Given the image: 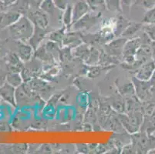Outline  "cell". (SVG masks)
Segmentation results:
<instances>
[{
    "instance_id": "6da1fadb",
    "label": "cell",
    "mask_w": 155,
    "mask_h": 154,
    "mask_svg": "<svg viewBox=\"0 0 155 154\" xmlns=\"http://www.w3.org/2000/svg\"><path fill=\"white\" fill-rule=\"evenodd\" d=\"M34 31V25L27 16L22 15L18 21L8 27L9 36L18 42H28Z\"/></svg>"
},
{
    "instance_id": "d6986e66",
    "label": "cell",
    "mask_w": 155,
    "mask_h": 154,
    "mask_svg": "<svg viewBox=\"0 0 155 154\" xmlns=\"http://www.w3.org/2000/svg\"><path fill=\"white\" fill-rule=\"evenodd\" d=\"M67 27L63 26V28H60L59 29L50 32V35H49V40L56 42V43L60 45L62 47L63 46V39H64L65 34L67 32Z\"/></svg>"
},
{
    "instance_id": "d4e9b609",
    "label": "cell",
    "mask_w": 155,
    "mask_h": 154,
    "mask_svg": "<svg viewBox=\"0 0 155 154\" xmlns=\"http://www.w3.org/2000/svg\"><path fill=\"white\" fill-rule=\"evenodd\" d=\"M118 91H119V94H120L122 97H129L136 95L133 82H128V83L122 85L121 87H119Z\"/></svg>"
},
{
    "instance_id": "f1b7e54d",
    "label": "cell",
    "mask_w": 155,
    "mask_h": 154,
    "mask_svg": "<svg viewBox=\"0 0 155 154\" xmlns=\"http://www.w3.org/2000/svg\"><path fill=\"white\" fill-rule=\"evenodd\" d=\"M142 22L146 25L155 24V6L151 9L147 10V12L145 13L144 16H143Z\"/></svg>"
},
{
    "instance_id": "e575fe53",
    "label": "cell",
    "mask_w": 155,
    "mask_h": 154,
    "mask_svg": "<svg viewBox=\"0 0 155 154\" xmlns=\"http://www.w3.org/2000/svg\"><path fill=\"white\" fill-rule=\"evenodd\" d=\"M31 8H39L44 0H28Z\"/></svg>"
},
{
    "instance_id": "4dcf8cb0",
    "label": "cell",
    "mask_w": 155,
    "mask_h": 154,
    "mask_svg": "<svg viewBox=\"0 0 155 154\" xmlns=\"http://www.w3.org/2000/svg\"><path fill=\"white\" fill-rule=\"evenodd\" d=\"M86 2L92 10H97V8L102 5L105 6L104 0H86Z\"/></svg>"
},
{
    "instance_id": "8fae6325",
    "label": "cell",
    "mask_w": 155,
    "mask_h": 154,
    "mask_svg": "<svg viewBox=\"0 0 155 154\" xmlns=\"http://www.w3.org/2000/svg\"><path fill=\"white\" fill-rule=\"evenodd\" d=\"M152 56L153 50L151 46L149 44H142L135 53V60L142 65L152 60Z\"/></svg>"
},
{
    "instance_id": "7bdbcfd3",
    "label": "cell",
    "mask_w": 155,
    "mask_h": 154,
    "mask_svg": "<svg viewBox=\"0 0 155 154\" xmlns=\"http://www.w3.org/2000/svg\"><path fill=\"white\" fill-rule=\"evenodd\" d=\"M153 136H155V132H154V133H153Z\"/></svg>"
},
{
    "instance_id": "277c9868",
    "label": "cell",
    "mask_w": 155,
    "mask_h": 154,
    "mask_svg": "<svg viewBox=\"0 0 155 154\" xmlns=\"http://www.w3.org/2000/svg\"><path fill=\"white\" fill-rule=\"evenodd\" d=\"M135 89V94L140 101L147 102L152 100L151 90L152 87L149 81H141L135 77L132 79Z\"/></svg>"
},
{
    "instance_id": "f35d334b",
    "label": "cell",
    "mask_w": 155,
    "mask_h": 154,
    "mask_svg": "<svg viewBox=\"0 0 155 154\" xmlns=\"http://www.w3.org/2000/svg\"><path fill=\"white\" fill-rule=\"evenodd\" d=\"M2 70H0V87H2V85H4L6 82V75L4 74Z\"/></svg>"
},
{
    "instance_id": "7402d4cb",
    "label": "cell",
    "mask_w": 155,
    "mask_h": 154,
    "mask_svg": "<svg viewBox=\"0 0 155 154\" xmlns=\"http://www.w3.org/2000/svg\"><path fill=\"white\" fill-rule=\"evenodd\" d=\"M100 56H101V51H99L94 46L91 47V52L89 54L87 61L85 62V64L87 66H96L99 64Z\"/></svg>"
},
{
    "instance_id": "ffe728a7",
    "label": "cell",
    "mask_w": 155,
    "mask_h": 154,
    "mask_svg": "<svg viewBox=\"0 0 155 154\" xmlns=\"http://www.w3.org/2000/svg\"><path fill=\"white\" fill-rule=\"evenodd\" d=\"M142 28L141 23H137V22H130L127 27L126 28L124 32L122 33L121 36L124 37L126 39H131L134 38V36L137 32H139L140 29Z\"/></svg>"
},
{
    "instance_id": "1f68e13d",
    "label": "cell",
    "mask_w": 155,
    "mask_h": 154,
    "mask_svg": "<svg viewBox=\"0 0 155 154\" xmlns=\"http://www.w3.org/2000/svg\"><path fill=\"white\" fill-rule=\"evenodd\" d=\"M55 5L59 10L64 11L68 5L67 0H53Z\"/></svg>"
},
{
    "instance_id": "4fadbf2b",
    "label": "cell",
    "mask_w": 155,
    "mask_h": 154,
    "mask_svg": "<svg viewBox=\"0 0 155 154\" xmlns=\"http://www.w3.org/2000/svg\"><path fill=\"white\" fill-rule=\"evenodd\" d=\"M0 97H2L5 101L8 102L12 106H16L15 100V88L9 83H5L0 87Z\"/></svg>"
},
{
    "instance_id": "83f0119b",
    "label": "cell",
    "mask_w": 155,
    "mask_h": 154,
    "mask_svg": "<svg viewBox=\"0 0 155 154\" xmlns=\"http://www.w3.org/2000/svg\"><path fill=\"white\" fill-rule=\"evenodd\" d=\"M105 66L96 65V66H89V70H87V75L89 78L95 79L99 76L103 69H105Z\"/></svg>"
},
{
    "instance_id": "44dd1931",
    "label": "cell",
    "mask_w": 155,
    "mask_h": 154,
    "mask_svg": "<svg viewBox=\"0 0 155 154\" xmlns=\"http://www.w3.org/2000/svg\"><path fill=\"white\" fill-rule=\"evenodd\" d=\"M6 83L15 88H17L23 83V80L20 73L9 72L6 75Z\"/></svg>"
},
{
    "instance_id": "f546056e",
    "label": "cell",
    "mask_w": 155,
    "mask_h": 154,
    "mask_svg": "<svg viewBox=\"0 0 155 154\" xmlns=\"http://www.w3.org/2000/svg\"><path fill=\"white\" fill-rule=\"evenodd\" d=\"M144 32L150 40L155 42V24L147 25L144 27Z\"/></svg>"
},
{
    "instance_id": "52a82bcc",
    "label": "cell",
    "mask_w": 155,
    "mask_h": 154,
    "mask_svg": "<svg viewBox=\"0 0 155 154\" xmlns=\"http://www.w3.org/2000/svg\"><path fill=\"white\" fill-rule=\"evenodd\" d=\"M155 70V64L153 60L143 63L134 71V77L141 81H149Z\"/></svg>"
},
{
    "instance_id": "5bb4252c",
    "label": "cell",
    "mask_w": 155,
    "mask_h": 154,
    "mask_svg": "<svg viewBox=\"0 0 155 154\" xmlns=\"http://www.w3.org/2000/svg\"><path fill=\"white\" fill-rule=\"evenodd\" d=\"M35 50L28 42H19L18 45V56L23 63H27L34 56Z\"/></svg>"
},
{
    "instance_id": "d590c367",
    "label": "cell",
    "mask_w": 155,
    "mask_h": 154,
    "mask_svg": "<svg viewBox=\"0 0 155 154\" xmlns=\"http://www.w3.org/2000/svg\"><path fill=\"white\" fill-rule=\"evenodd\" d=\"M77 151L82 153H87L89 151V146L86 144H77Z\"/></svg>"
},
{
    "instance_id": "836d02e7",
    "label": "cell",
    "mask_w": 155,
    "mask_h": 154,
    "mask_svg": "<svg viewBox=\"0 0 155 154\" xmlns=\"http://www.w3.org/2000/svg\"><path fill=\"white\" fill-rule=\"evenodd\" d=\"M132 0H120V5L122 11L127 10L129 11L130 5H131Z\"/></svg>"
},
{
    "instance_id": "5b68a950",
    "label": "cell",
    "mask_w": 155,
    "mask_h": 154,
    "mask_svg": "<svg viewBox=\"0 0 155 154\" xmlns=\"http://www.w3.org/2000/svg\"><path fill=\"white\" fill-rule=\"evenodd\" d=\"M127 39L124 37H119L117 39H112L110 42L105 44L104 51L110 56L116 59H122L124 46Z\"/></svg>"
},
{
    "instance_id": "3957f363",
    "label": "cell",
    "mask_w": 155,
    "mask_h": 154,
    "mask_svg": "<svg viewBox=\"0 0 155 154\" xmlns=\"http://www.w3.org/2000/svg\"><path fill=\"white\" fill-rule=\"evenodd\" d=\"M142 45V40L139 37H134L127 39L124 46L121 66L124 68L133 64L135 62V53Z\"/></svg>"
},
{
    "instance_id": "7c38bea8",
    "label": "cell",
    "mask_w": 155,
    "mask_h": 154,
    "mask_svg": "<svg viewBox=\"0 0 155 154\" xmlns=\"http://www.w3.org/2000/svg\"><path fill=\"white\" fill-rule=\"evenodd\" d=\"M22 16L20 13L14 11L8 10L6 12H3L0 14V27L8 28L12 24L15 23L16 21L20 19Z\"/></svg>"
},
{
    "instance_id": "30bf717a",
    "label": "cell",
    "mask_w": 155,
    "mask_h": 154,
    "mask_svg": "<svg viewBox=\"0 0 155 154\" xmlns=\"http://www.w3.org/2000/svg\"><path fill=\"white\" fill-rule=\"evenodd\" d=\"M90 6L86 0H79L73 7V23L80 20L81 18L88 14Z\"/></svg>"
},
{
    "instance_id": "2e32d148",
    "label": "cell",
    "mask_w": 155,
    "mask_h": 154,
    "mask_svg": "<svg viewBox=\"0 0 155 154\" xmlns=\"http://www.w3.org/2000/svg\"><path fill=\"white\" fill-rule=\"evenodd\" d=\"M34 56L36 59H39V60H41V61L44 62V63H49V65L54 63L55 61V57L46 49L45 44L40 45L35 50Z\"/></svg>"
},
{
    "instance_id": "ba28073f",
    "label": "cell",
    "mask_w": 155,
    "mask_h": 154,
    "mask_svg": "<svg viewBox=\"0 0 155 154\" xmlns=\"http://www.w3.org/2000/svg\"><path fill=\"white\" fill-rule=\"evenodd\" d=\"M83 43V36L78 31H70L66 32L63 41V46L74 49Z\"/></svg>"
},
{
    "instance_id": "b9f144b4",
    "label": "cell",
    "mask_w": 155,
    "mask_h": 154,
    "mask_svg": "<svg viewBox=\"0 0 155 154\" xmlns=\"http://www.w3.org/2000/svg\"><path fill=\"white\" fill-rule=\"evenodd\" d=\"M151 116H152V117H155V107H154V110H153V113H152Z\"/></svg>"
},
{
    "instance_id": "cb8c5ba5",
    "label": "cell",
    "mask_w": 155,
    "mask_h": 154,
    "mask_svg": "<svg viewBox=\"0 0 155 154\" xmlns=\"http://www.w3.org/2000/svg\"><path fill=\"white\" fill-rule=\"evenodd\" d=\"M63 12L62 22L63 23V26L68 29L73 24V7L70 5H68L66 9Z\"/></svg>"
},
{
    "instance_id": "ac0fdd59",
    "label": "cell",
    "mask_w": 155,
    "mask_h": 154,
    "mask_svg": "<svg viewBox=\"0 0 155 154\" xmlns=\"http://www.w3.org/2000/svg\"><path fill=\"white\" fill-rule=\"evenodd\" d=\"M131 22H130L128 19L123 16H119L117 19L115 20V23H114V35L116 36H121L124 31L126 29L129 24Z\"/></svg>"
},
{
    "instance_id": "ab89813d",
    "label": "cell",
    "mask_w": 155,
    "mask_h": 154,
    "mask_svg": "<svg viewBox=\"0 0 155 154\" xmlns=\"http://www.w3.org/2000/svg\"><path fill=\"white\" fill-rule=\"evenodd\" d=\"M149 82H150V85H151V87H154L155 88V70H154V72H153V75H152L150 80H149Z\"/></svg>"
},
{
    "instance_id": "484cf974",
    "label": "cell",
    "mask_w": 155,
    "mask_h": 154,
    "mask_svg": "<svg viewBox=\"0 0 155 154\" xmlns=\"http://www.w3.org/2000/svg\"><path fill=\"white\" fill-rule=\"evenodd\" d=\"M39 8L44 12H46L48 15H53L56 9H58L55 5L53 0H44Z\"/></svg>"
},
{
    "instance_id": "8992f818",
    "label": "cell",
    "mask_w": 155,
    "mask_h": 154,
    "mask_svg": "<svg viewBox=\"0 0 155 154\" xmlns=\"http://www.w3.org/2000/svg\"><path fill=\"white\" fill-rule=\"evenodd\" d=\"M26 15L35 26L47 29L50 24V19L47 14L41 10L40 8H30Z\"/></svg>"
},
{
    "instance_id": "ee69618b",
    "label": "cell",
    "mask_w": 155,
    "mask_h": 154,
    "mask_svg": "<svg viewBox=\"0 0 155 154\" xmlns=\"http://www.w3.org/2000/svg\"><path fill=\"white\" fill-rule=\"evenodd\" d=\"M0 1H1V0H0Z\"/></svg>"
},
{
    "instance_id": "e0dca14e",
    "label": "cell",
    "mask_w": 155,
    "mask_h": 154,
    "mask_svg": "<svg viewBox=\"0 0 155 154\" xmlns=\"http://www.w3.org/2000/svg\"><path fill=\"white\" fill-rule=\"evenodd\" d=\"M7 8H9V10L19 12L22 15L26 16L30 9V5L28 0H16L12 5Z\"/></svg>"
},
{
    "instance_id": "9c48e42d",
    "label": "cell",
    "mask_w": 155,
    "mask_h": 154,
    "mask_svg": "<svg viewBox=\"0 0 155 154\" xmlns=\"http://www.w3.org/2000/svg\"><path fill=\"white\" fill-rule=\"evenodd\" d=\"M48 31L46 29H43V28L38 27L34 25V31L32 33L30 39L28 40V43L33 48L34 50H36L39 47L41 43L43 42V39L46 38V35L48 34Z\"/></svg>"
},
{
    "instance_id": "603a6c76",
    "label": "cell",
    "mask_w": 155,
    "mask_h": 154,
    "mask_svg": "<svg viewBox=\"0 0 155 154\" xmlns=\"http://www.w3.org/2000/svg\"><path fill=\"white\" fill-rule=\"evenodd\" d=\"M73 53H72V49L67 46H62L59 50L58 59L62 63H69L73 59Z\"/></svg>"
},
{
    "instance_id": "60d3db41",
    "label": "cell",
    "mask_w": 155,
    "mask_h": 154,
    "mask_svg": "<svg viewBox=\"0 0 155 154\" xmlns=\"http://www.w3.org/2000/svg\"><path fill=\"white\" fill-rule=\"evenodd\" d=\"M152 60L155 64V50L153 51V56H152Z\"/></svg>"
},
{
    "instance_id": "8d00e7d4",
    "label": "cell",
    "mask_w": 155,
    "mask_h": 154,
    "mask_svg": "<svg viewBox=\"0 0 155 154\" xmlns=\"http://www.w3.org/2000/svg\"><path fill=\"white\" fill-rule=\"evenodd\" d=\"M16 0H1L0 1V5L5 8H9L11 5L14 3Z\"/></svg>"
},
{
    "instance_id": "9a60e30c",
    "label": "cell",
    "mask_w": 155,
    "mask_h": 154,
    "mask_svg": "<svg viewBox=\"0 0 155 154\" xmlns=\"http://www.w3.org/2000/svg\"><path fill=\"white\" fill-rule=\"evenodd\" d=\"M91 46H89L88 44H87L85 42H83L74 49H72L73 57L80 59L84 63H85L87 61V58H88L90 52H91Z\"/></svg>"
},
{
    "instance_id": "7a4b0ae2",
    "label": "cell",
    "mask_w": 155,
    "mask_h": 154,
    "mask_svg": "<svg viewBox=\"0 0 155 154\" xmlns=\"http://www.w3.org/2000/svg\"><path fill=\"white\" fill-rule=\"evenodd\" d=\"M117 116L124 131L131 135L140 130L144 116L141 111H132L118 113Z\"/></svg>"
},
{
    "instance_id": "74e56055",
    "label": "cell",
    "mask_w": 155,
    "mask_h": 154,
    "mask_svg": "<svg viewBox=\"0 0 155 154\" xmlns=\"http://www.w3.org/2000/svg\"><path fill=\"white\" fill-rule=\"evenodd\" d=\"M39 151H43V152H51L52 149L50 146L47 145V144H45V145H42L39 148Z\"/></svg>"
},
{
    "instance_id": "4316f807",
    "label": "cell",
    "mask_w": 155,
    "mask_h": 154,
    "mask_svg": "<svg viewBox=\"0 0 155 154\" xmlns=\"http://www.w3.org/2000/svg\"><path fill=\"white\" fill-rule=\"evenodd\" d=\"M105 8L110 12H122L120 0H104Z\"/></svg>"
},
{
    "instance_id": "d6a6232c",
    "label": "cell",
    "mask_w": 155,
    "mask_h": 154,
    "mask_svg": "<svg viewBox=\"0 0 155 154\" xmlns=\"http://www.w3.org/2000/svg\"><path fill=\"white\" fill-rule=\"evenodd\" d=\"M140 3L143 8L149 10L155 6V0H140Z\"/></svg>"
}]
</instances>
